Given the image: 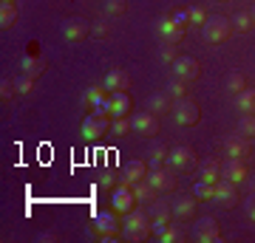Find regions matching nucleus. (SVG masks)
Segmentation results:
<instances>
[{
    "mask_svg": "<svg viewBox=\"0 0 255 243\" xmlns=\"http://www.w3.org/2000/svg\"><path fill=\"white\" fill-rule=\"evenodd\" d=\"M150 215H145L142 209H130V212H125L122 215V238L125 241H147L150 238Z\"/></svg>",
    "mask_w": 255,
    "mask_h": 243,
    "instance_id": "f257e3e1",
    "label": "nucleus"
},
{
    "mask_svg": "<svg viewBox=\"0 0 255 243\" xmlns=\"http://www.w3.org/2000/svg\"><path fill=\"white\" fill-rule=\"evenodd\" d=\"M230 34H233V20L221 17V14H210V17L204 20V26H201V37L213 45L224 43Z\"/></svg>",
    "mask_w": 255,
    "mask_h": 243,
    "instance_id": "f03ea898",
    "label": "nucleus"
},
{
    "mask_svg": "<svg viewBox=\"0 0 255 243\" xmlns=\"http://www.w3.org/2000/svg\"><path fill=\"white\" fill-rule=\"evenodd\" d=\"M170 116H173V122L176 125H182V127H193L196 122L201 119V110H199V105L193 99H173V108H170Z\"/></svg>",
    "mask_w": 255,
    "mask_h": 243,
    "instance_id": "7ed1b4c3",
    "label": "nucleus"
},
{
    "mask_svg": "<svg viewBox=\"0 0 255 243\" xmlns=\"http://www.w3.org/2000/svg\"><path fill=\"white\" fill-rule=\"evenodd\" d=\"M85 108L91 110L94 116H111V93L100 85L85 90Z\"/></svg>",
    "mask_w": 255,
    "mask_h": 243,
    "instance_id": "20e7f679",
    "label": "nucleus"
},
{
    "mask_svg": "<svg viewBox=\"0 0 255 243\" xmlns=\"http://www.w3.org/2000/svg\"><path fill=\"white\" fill-rule=\"evenodd\" d=\"M167 167L179 172H187L196 167V150L187 147V144H179V147H170V156H167Z\"/></svg>",
    "mask_w": 255,
    "mask_h": 243,
    "instance_id": "39448f33",
    "label": "nucleus"
},
{
    "mask_svg": "<svg viewBox=\"0 0 255 243\" xmlns=\"http://www.w3.org/2000/svg\"><path fill=\"white\" fill-rule=\"evenodd\" d=\"M94 229L105 238V241H111L114 235H119V229H122V221H119V212L117 209H108V212H97L94 215Z\"/></svg>",
    "mask_w": 255,
    "mask_h": 243,
    "instance_id": "423d86ee",
    "label": "nucleus"
},
{
    "mask_svg": "<svg viewBox=\"0 0 255 243\" xmlns=\"http://www.w3.org/2000/svg\"><path fill=\"white\" fill-rule=\"evenodd\" d=\"M133 204H136V195H133L130 184H119V187H114V192H111V209H117L119 215H125V212L133 209Z\"/></svg>",
    "mask_w": 255,
    "mask_h": 243,
    "instance_id": "0eeeda50",
    "label": "nucleus"
},
{
    "mask_svg": "<svg viewBox=\"0 0 255 243\" xmlns=\"http://www.w3.org/2000/svg\"><path fill=\"white\" fill-rule=\"evenodd\" d=\"M193 235L199 243H219L221 232H219V221L216 218H199V224L193 226Z\"/></svg>",
    "mask_w": 255,
    "mask_h": 243,
    "instance_id": "6e6552de",
    "label": "nucleus"
},
{
    "mask_svg": "<svg viewBox=\"0 0 255 243\" xmlns=\"http://www.w3.org/2000/svg\"><path fill=\"white\" fill-rule=\"evenodd\" d=\"M130 130L139 136H156L159 133V119H156V113H133L130 116Z\"/></svg>",
    "mask_w": 255,
    "mask_h": 243,
    "instance_id": "1a4fd4ad",
    "label": "nucleus"
},
{
    "mask_svg": "<svg viewBox=\"0 0 255 243\" xmlns=\"http://www.w3.org/2000/svg\"><path fill=\"white\" fill-rule=\"evenodd\" d=\"M199 74H201V63L196 57H176L173 77H179V80H184V82H193Z\"/></svg>",
    "mask_w": 255,
    "mask_h": 243,
    "instance_id": "9d476101",
    "label": "nucleus"
},
{
    "mask_svg": "<svg viewBox=\"0 0 255 243\" xmlns=\"http://www.w3.org/2000/svg\"><path fill=\"white\" fill-rule=\"evenodd\" d=\"M147 162L145 159H133V162H128L125 167H122V184H139V181H145L147 178Z\"/></svg>",
    "mask_w": 255,
    "mask_h": 243,
    "instance_id": "9b49d317",
    "label": "nucleus"
},
{
    "mask_svg": "<svg viewBox=\"0 0 255 243\" xmlns=\"http://www.w3.org/2000/svg\"><path fill=\"white\" fill-rule=\"evenodd\" d=\"M147 184L156 189V192H167V189H176V175L170 170H164V167H159V170H147Z\"/></svg>",
    "mask_w": 255,
    "mask_h": 243,
    "instance_id": "f8f14e48",
    "label": "nucleus"
},
{
    "mask_svg": "<svg viewBox=\"0 0 255 243\" xmlns=\"http://www.w3.org/2000/svg\"><path fill=\"white\" fill-rule=\"evenodd\" d=\"M221 178L230 181V184H241V181H247L244 159H227V162L221 164Z\"/></svg>",
    "mask_w": 255,
    "mask_h": 243,
    "instance_id": "ddd939ff",
    "label": "nucleus"
},
{
    "mask_svg": "<svg viewBox=\"0 0 255 243\" xmlns=\"http://www.w3.org/2000/svg\"><path fill=\"white\" fill-rule=\"evenodd\" d=\"M250 150H253V144H250L247 136H230L227 142H224V153H227V159H247Z\"/></svg>",
    "mask_w": 255,
    "mask_h": 243,
    "instance_id": "4468645a",
    "label": "nucleus"
},
{
    "mask_svg": "<svg viewBox=\"0 0 255 243\" xmlns=\"http://www.w3.org/2000/svg\"><path fill=\"white\" fill-rule=\"evenodd\" d=\"M159 37H162L164 43L179 45V43H182V37H184V28L176 26L173 17H164V20H159Z\"/></svg>",
    "mask_w": 255,
    "mask_h": 243,
    "instance_id": "2eb2a0df",
    "label": "nucleus"
},
{
    "mask_svg": "<svg viewBox=\"0 0 255 243\" xmlns=\"http://www.w3.org/2000/svg\"><path fill=\"white\" fill-rule=\"evenodd\" d=\"M105 130H108V116H85V122H82V136H85V139H100L102 133H105Z\"/></svg>",
    "mask_w": 255,
    "mask_h": 243,
    "instance_id": "dca6fc26",
    "label": "nucleus"
},
{
    "mask_svg": "<svg viewBox=\"0 0 255 243\" xmlns=\"http://www.w3.org/2000/svg\"><path fill=\"white\" fill-rule=\"evenodd\" d=\"M128 85H130V80H128V74L122 68H111L105 74V80H102V88L108 90V93H114V90H128Z\"/></svg>",
    "mask_w": 255,
    "mask_h": 243,
    "instance_id": "f3484780",
    "label": "nucleus"
},
{
    "mask_svg": "<svg viewBox=\"0 0 255 243\" xmlns=\"http://www.w3.org/2000/svg\"><path fill=\"white\" fill-rule=\"evenodd\" d=\"M128 113H130V96H128V90H114L111 93V119L128 116Z\"/></svg>",
    "mask_w": 255,
    "mask_h": 243,
    "instance_id": "a211bd4d",
    "label": "nucleus"
},
{
    "mask_svg": "<svg viewBox=\"0 0 255 243\" xmlns=\"http://www.w3.org/2000/svg\"><path fill=\"white\" fill-rule=\"evenodd\" d=\"M63 37H65V40H74V43L85 40V37H88V23H85V20H80V17L65 20V26H63Z\"/></svg>",
    "mask_w": 255,
    "mask_h": 243,
    "instance_id": "6ab92c4d",
    "label": "nucleus"
},
{
    "mask_svg": "<svg viewBox=\"0 0 255 243\" xmlns=\"http://www.w3.org/2000/svg\"><path fill=\"white\" fill-rule=\"evenodd\" d=\"M196 215V195H182V198L173 201V218L176 221H190Z\"/></svg>",
    "mask_w": 255,
    "mask_h": 243,
    "instance_id": "aec40b11",
    "label": "nucleus"
},
{
    "mask_svg": "<svg viewBox=\"0 0 255 243\" xmlns=\"http://www.w3.org/2000/svg\"><path fill=\"white\" fill-rule=\"evenodd\" d=\"M213 201H219L221 207H233L236 204V184H230V181H216V195H213Z\"/></svg>",
    "mask_w": 255,
    "mask_h": 243,
    "instance_id": "412c9836",
    "label": "nucleus"
},
{
    "mask_svg": "<svg viewBox=\"0 0 255 243\" xmlns=\"http://www.w3.org/2000/svg\"><path fill=\"white\" fill-rule=\"evenodd\" d=\"M170 108H173V99L167 96V90L153 93V96L147 99V110H150V113H170Z\"/></svg>",
    "mask_w": 255,
    "mask_h": 243,
    "instance_id": "4be33fe9",
    "label": "nucleus"
},
{
    "mask_svg": "<svg viewBox=\"0 0 255 243\" xmlns=\"http://www.w3.org/2000/svg\"><path fill=\"white\" fill-rule=\"evenodd\" d=\"M236 108L241 113H255V88H244L241 93H236Z\"/></svg>",
    "mask_w": 255,
    "mask_h": 243,
    "instance_id": "5701e85b",
    "label": "nucleus"
},
{
    "mask_svg": "<svg viewBox=\"0 0 255 243\" xmlns=\"http://www.w3.org/2000/svg\"><path fill=\"white\" fill-rule=\"evenodd\" d=\"M199 178L201 181H210V184H216V181H221V162H204L199 170Z\"/></svg>",
    "mask_w": 255,
    "mask_h": 243,
    "instance_id": "b1692460",
    "label": "nucleus"
},
{
    "mask_svg": "<svg viewBox=\"0 0 255 243\" xmlns=\"http://www.w3.org/2000/svg\"><path fill=\"white\" fill-rule=\"evenodd\" d=\"M184 238V232H182V221H170V224H167V229H164L162 235H159V241L162 243H179Z\"/></svg>",
    "mask_w": 255,
    "mask_h": 243,
    "instance_id": "393cba45",
    "label": "nucleus"
},
{
    "mask_svg": "<svg viewBox=\"0 0 255 243\" xmlns=\"http://www.w3.org/2000/svg\"><path fill=\"white\" fill-rule=\"evenodd\" d=\"M193 195H196V201H210L213 195H216V184L199 178L196 184H193Z\"/></svg>",
    "mask_w": 255,
    "mask_h": 243,
    "instance_id": "a878e982",
    "label": "nucleus"
},
{
    "mask_svg": "<svg viewBox=\"0 0 255 243\" xmlns=\"http://www.w3.org/2000/svg\"><path fill=\"white\" fill-rule=\"evenodd\" d=\"M43 57H37V54H26L23 57V74H28V77H37V74L43 71Z\"/></svg>",
    "mask_w": 255,
    "mask_h": 243,
    "instance_id": "bb28decb",
    "label": "nucleus"
},
{
    "mask_svg": "<svg viewBox=\"0 0 255 243\" xmlns=\"http://www.w3.org/2000/svg\"><path fill=\"white\" fill-rule=\"evenodd\" d=\"M167 156H170V150H167V147H162V144H159V147H153V150H150V162H147V167H150V170L164 167V164H167Z\"/></svg>",
    "mask_w": 255,
    "mask_h": 243,
    "instance_id": "cd10ccee",
    "label": "nucleus"
},
{
    "mask_svg": "<svg viewBox=\"0 0 255 243\" xmlns=\"http://www.w3.org/2000/svg\"><path fill=\"white\" fill-rule=\"evenodd\" d=\"M14 20H17L14 3H3V6H0V28H11L14 26Z\"/></svg>",
    "mask_w": 255,
    "mask_h": 243,
    "instance_id": "c85d7f7f",
    "label": "nucleus"
},
{
    "mask_svg": "<svg viewBox=\"0 0 255 243\" xmlns=\"http://www.w3.org/2000/svg\"><path fill=\"white\" fill-rule=\"evenodd\" d=\"M164 90H167V96H170V99H184V96H187V82L179 80V77H173L170 85H167Z\"/></svg>",
    "mask_w": 255,
    "mask_h": 243,
    "instance_id": "c756f323",
    "label": "nucleus"
},
{
    "mask_svg": "<svg viewBox=\"0 0 255 243\" xmlns=\"http://www.w3.org/2000/svg\"><path fill=\"white\" fill-rule=\"evenodd\" d=\"M133 195H136V201H153L156 198V189L147 184V181H139V184H133Z\"/></svg>",
    "mask_w": 255,
    "mask_h": 243,
    "instance_id": "7c9ffc66",
    "label": "nucleus"
},
{
    "mask_svg": "<svg viewBox=\"0 0 255 243\" xmlns=\"http://www.w3.org/2000/svg\"><path fill=\"white\" fill-rule=\"evenodd\" d=\"M253 14L250 11H238L236 17H233V31H250L253 28Z\"/></svg>",
    "mask_w": 255,
    "mask_h": 243,
    "instance_id": "2f4dec72",
    "label": "nucleus"
},
{
    "mask_svg": "<svg viewBox=\"0 0 255 243\" xmlns=\"http://www.w3.org/2000/svg\"><path fill=\"white\" fill-rule=\"evenodd\" d=\"M150 218H156V221H173V207H164V204H153L150 207Z\"/></svg>",
    "mask_w": 255,
    "mask_h": 243,
    "instance_id": "473e14b6",
    "label": "nucleus"
},
{
    "mask_svg": "<svg viewBox=\"0 0 255 243\" xmlns=\"http://www.w3.org/2000/svg\"><path fill=\"white\" fill-rule=\"evenodd\" d=\"M238 130H241V136L253 139V136H255V113H244L241 125H238Z\"/></svg>",
    "mask_w": 255,
    "mask_h": 243,
    "instance_id": "72a5a7b5",
    "label": "nucleus"
},
{
    "mask_svg": "<svg viewBox=\"0 0 255 243\" xmlns=\"http://www.w3.org/2000/svg\"><path fill=\"white\" fill-rule=\"evenodd\" d=\"M227 88L233 90V93H241V90L247 88V80H244V74H230V77H227Z\"/></svg>",
    "mask_w": 255,
    "mask_h": 243,
    "instance_id": "f704fd0d",
    "label": "nucleus"
},
{
    "mask_svg": "<svg viewBox=\"0 0 255 243\" xmlns=\"http://www.w3.org/2000/svg\"><path fill=\"white\" fill-rule=\"evenodd\" d=\"M14 93H17V85H14L11 80H6V77H3V80H0V99L6 102V99H11Z\"/></svg>",
    "mask_w": 255,
    "mask_h": 243,
    "instance_id": "c9c22d12",
    "label": "nucleus"
},
{
    "mask_svg": "<svg viewBox=\"0 0 255 243\" xmlns=\"http://www.w3.org/2000/svg\"><path fill=\"white\" fill-rule=\"evenodd\" d=\"M210 14L204 9H201V6H190V26H204V20H207Z\"/></svg>",
    "mask_w": 255,
    "mask_h": 243,
    "instance_id": "e433bc0d",
    "label": "nucleus"
},
{
    "mask_svg": "<svg viewBox=\"0 0 255 243\" xmlns=\"http://www.w3.org/2000/svg\"><path fill=\"white\" fill-rule=\"evenodd\" d=\"M14 85H17V93H23V96H26V93H31V90H34V77L23 74V77L14 82Z\"/></svg>",
    "mask_w": 255,
    "mask_h": 243,
    "instance_id": "4c0bfd02",
    "label": "nucleus"
},
{
    "mask_svg": "<svg viewBox=\"0 0 255 243\" xmlns=\"http://www.w3.org/2000/svg\"><path fill=\"white\" fill-rule=\"evenodd\" d=\"M111 130H114L117 136H125L128 130H130V119H128V116H119V119H114V122H111Z\"/></svg>",
    "mask_w": 255,
    "mask_h": 243,
    "instance_id": "58836bf2",
    "label": "nucleus"
},
{
    "mask_svg": "<svg viewBox=\"0 0 255 243\" xmlns=\"http://www.w3.org/2000/svg\"><path fill=\"white\" fill-rule=\"evenodd\" d=\"M97 184H100L102 189H114V187H117V172H114V170H105L100 178H97Z\"/></svg>",
    "mask_w": 255,
    "mask_h": 243,
    "instance_id": "ea45409f",
    "label": "nucleus"
},
{
    "mask_svg": "<svg viewBox=\"0 0 255 243\" xmlns=\"http://www.w3.org/2000/svg\"><path fill=\"white\" fill-rule=\"evenodd\" d=\"M173 20H176V26L187 28V26H190V9H176L173 11Z\"/></svg>",
    "mask_w": 255,
    "mask_h": 243,
    "instance_id": "a19ab883",
    "label": "nucleus"
},
{
    "mask_svg": "<svg viewBox=\"0 0 255 243\" xmlns=\"http://www.w3.org/2000/svg\"><path fill=\"white\" fill-rule=\"evenodd\" d=\"M105 11H108V14H114V17H117V14H122V11H125V0H105Z\"/></svg>",
    "mask_w": 255,
    "mask_h": 243,
    "instance_id": "79ce46f5",
    "label": "nucleus"
},
{
    "mask_svg": "<svg viewBox=\"0 0 255 243\" xmlns=\"http://www.w3.org/2000/svg\"><path fill=\"white\" fill-rule=\"evenodd\" d=\"M162 60L164 63H170V65L176 63V45H170V43L162 45Z\"/></svg>",
    "mask_w": 255,
    "mask_h": 243,
    "instance_id": "37998d69",
    "label": "nucleus"
},
{
    "mask_svg": "<svg viewBox=\"0 0 255 243\" xmlns=\"http://www.w3.org/2000/svg\"><path fill=\"white\" fill-rule=\"evenodd\" d=\"M244 212H247V218H250V221H255V192H250V195H247Z\"/></svg>",
    "mask_w": 255,
    "mask_h": 243,
    "instance_id": "c03bdc74",
    "label": "nucleus"
},
{
    "mask_svg": "<svg viewBox=\"0 0 255 243\" xmlns=\"http://www.w3.org/2000/svg\"><path fill=\"white\" fill-rule=\"evenodd\" d=\"M94 34H97V37H105V34H108V26H105V23H97V26H94Z\"/></svg>",
    "mask_w": 255,
    "mask_h": 243,
    "instance_id": "a18cd8bd",
    "label": "nucleus"
},
{
    "mask_svg": "<svg viewBox=\"0 0 255 243\" xmlns=\"http://www.w3.org/2000/svg\"><path fill=\"white\" fill-rule=\"evenodd\" d=\"M40 241H57V235L54 232H43L40 235Z\"/></svg>",
    "mask_w": 255,
    "mask_h": 243,
    "instance_id": "49530a36",
    "label": "nucleus"
},
{
    "mask_svg": "<svg viewBox=\"0 0 255 243\" xmlns=\"http://www.w3.org/2000/svg\"><path fill=\"white\" fill-rule=\"evenodd\" d=\"M250 192H255V175L250 178Z\"/></svg>",
    "mask_w": 255,
    "mask_h": 243,
    "instance_id": "de8ad7c7",
    "label": "nucleus"
},
{
    "mask_svg": "<svg viewBox=\"0 0 255 243\" xmlns=\"http://www.w3.org/2000/svg\"><path fill=\"white\" fill-rule=\"evenodd\" d=\"M250 14H253V20H255V6H253V11H250Z\"/></svg>",
    "mask_w": 255,
    "mask_h": 243,
    "instance_id": "09e8293b",
    "label": "nucleus"
},
{
    "mask_svg": "<svg viewBox=\"0 0 255 243\" xmlns=\"http://www.w3.org/2000/svg\"><path fill=\"white\" fill-rule=\"evenodd\" d=\"M3 3H14V0H3Z\"/></svg>",
    "mask_w": 255,
    "mask_h": 243,
    "instance_id": "8fccbe9b",
    "label": "nucleus"
}]
</instances>
